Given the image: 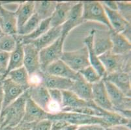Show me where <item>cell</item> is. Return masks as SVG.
Returning <instances> with one entry per match:
<instances>
[{
	"mask_svg": "<svg viewBox=\"0 0 131 130\" xmlns=\"http://www.w3.org/2000/svg\"><path fill=\"white\" fill-rule=\"evenodd\" d=\"M130 54L121 55L114 54L109 51L99 56L105 70L106 76L117 72L130 73Z\"/></svg>",
	"mask_w": 131,
	"mask_h": 130,
	"instance_id": "3",
	"label": "cell"
},
{
	"mask_svg": "<svg viewBox=\"0 0 131 130\" xmlns=\"http://www.w3.org/2000/svg\"><path fill=\"white\" fill-rule=\"evenodd\" d=\"M61 60L76 72H79L90 65L88 50L85 46L74 51L63 52Z\"/></svg>",
	"mask_w": 131,
	"mask_h": 130,
	"instance_id": "7",
	"label": "cell"
},
{
	"mask_svg": "<svg viewBox=\"0 0 131 130\" xmlns=\"http://www.w3.org/2000/svg\"><path fill=\"white\" fill-rule=\"evenodd\" d=\"M3 89V101L2 110L5 109L8 105L15 102L20 96L26 91L24 88L11 81L9 78L5 77L2 81Z\"/></svg>",
	"mask_w": 131,
	"mask_h": 130,
	"instance_id": "9",
	"label": "cell"
},
{
	"mask_svg": "<svg viewBox=\"0 0 131 130\" xmlns=\"http://www.w3.org/2000/svg\"><path fill=\"white\" fill-rule=\"evenodd\" d=\"M93 46L95 52L99 56L107 52L111 51L112 42L110 30H95L94 32Z\"/></svg>",
	"mask_w": 131,
	"mask_h": 130,
	"instance_id": "19",
	"label": "cell"
},
{
	"mask_svg": "<svg viewBox=\"0 0 131 130\" xmlns=\"http://www.w3.org/2000/svg\"><path fill=\"white\" fill-rule=\"evenodd\" d=\"M32 124H27L21 122L17 126L6 129L5 130H31Z\"/></svg>",
	"mask_w": 131,
	"mask_h": 130,
	"instance_id": "37",
	"label": "cell"
},
{
	"mask_svg": "<svg viewBox=\"0 0 131 130\" xmlns=\"http://www.w3.org/2000/svg\"><path fill=\"white\" fill-rule=\"evenodd\" d=\"M24 66L29 76L40 71L39 50L31 43L23 44Z\"/></svg>",
	"mask_w": 131,
	"mask_h": 130,
	"instance_id": "8",
	"label": "cell"
},
{
	"mask_svg": "<svg viewBox=\"0 0 131 130\" xmlns=\"http://www.w3.org/2000/svg\"><path fill=\"white\" fill-rule=\"evenodd\" d=\"M84 22L82 18V2H77L72 7L65 23L61 26L62 37L66 39L70 32Z\"/></svg>",
	"mask_w": 131,
	"mask_h": 130,
	"instance_id": "12",
	"label": "cell"
},
{
	"mask_svg": "<svg viewBox=\"0 0 131 130\" xmlns=\"http://www.w3.org/2000/svg\"><path fill=\"white\" fill-rule=\"evenodd\" d=\"M6 72H7V70L0 66V75L3 76L5 77V75H6Z\"/></svg>",
	"mask_w": 131,
	"mask_h": 130,
	"instance_id": "44",
	"label": "cell"
},
{
	"mask_svg": "<svg viewBox=\"0 0 131 130\" xmlns=\"http://www.w3.org/2000/svg\"><path fill=\"white\" fill-rule=\"evenodd\" d=\"M124 37L127 40L131 42V23L128 24L126 27V28L123 30V31L121 33Z\"/></svg>",
	"mask_w": 131,
	"mask_h": 130,
	"instance_id": "41",
	"label": "cell"
},
{
	"mask_svg": "<svg viewBox=\"0 0 131 130\" xmlns=\"http://www.w3.org/2000/svg\"><path fill=\"white\" fill-rule=\"evenodd\" d=\"M65 40V38L61 37L53 44L39 51V61L41 71L44 72L50 64L61 59L63 53Z\"/></svg>",
	"mask_w": 131,
	"mask_h": 130,
	"instance_id": "6",
	"label": "cell"
},
{
	"mask_svg": "<svg viewBox=\"0 0 131 130\" xmlns=\"http://www.w3.org/2000/svg\"><path fill=\"white\" fill-rule=\"evenodd\" d=\"M5 79L4 76H2V75H0V82L2 81H3V79Z\"/></svg>",
	"mask_w": 131,
	"mask_h": 130,
	"instance_id": "46",
	"label": "cell"
},
{
	"mask_svg": "<svg viewBox=\"0 0 131 130\" xmlns=\"http://www.w3.org/2000/svg\"><path fill=\"white\" fill-rule=\"evenodd\" d=\"M1 126H2V121H1V120H0V130H2V127H1Z\"/></svg>",
	"mask_w": 131,
	"mask_h": 130,
	"instance_id": "47",
	"label": "cell"
},
{
	"mask_svg": "<svg viewBox=\"0 0 131 130\" xmlns=\"http://www.w3.org/2000/svg\"><path fill=\"white\" fill-rule=\"evenodd\" d=\"M78 126H74V125L72 124H68L67 126H65L64 127H63L62 129H61L60 130H77L78 128Z\"/></svg>",
	"mask_w": 131,
	"mask_h": 130,
	"instance_id": "43",
	"label": "cell"
},
{
	"mask_svg": "<svg viewBox=\"0 0 131 130\" xmlns=\"http://www.w3.org/2000/svg\"><path fill=\"white\" fill-rule=\"evenodd\" d=\"M92 100L93 102L101 109L110 112H114L108 93L106 90L103 79L92 85Z\"/></svg>",
	"mask_w": 131,
	"mask_h": 130,
	"instance_id": "10",
	"label": "cell"
},
{
	"mask_svg": "<svg viewBox=\"0 0 131 130\" xmlns=\"http://www.w3.org/2000/svg\"><path fill=\"white\" fill-rule=\"evenodd\" d=\"M108 97L114 107V112L127 119L130 120L131 98L125 96L114 85L102 79Z\"/></svg>",
	"mask_w": 131,
	"mask_h": 130,
	"instance_id": "2",
	"label": "cell"
},
{
	"mask_svg": "<svg viewBox=\"0 0 131 130\" xmlns=\"http://www.w3.org/2000/svg\"><path fill=\"white\" fill-rule=\"evenodd\" d=\"M94 32H95V29H92L89 33V35L84 39V42L88 50L89 64L93 68L95 69V70L98 72L102 78H104L106 76L105 70L102 66L101 61L99 60V56H97V55L95 52L93 46Z\"/></svg>",
	"mask_w": 131,
	"mask_h": 130,
	"instance_id": "20",
	"label": "cell"
},
{
	"mask_svg": "<svg viewBox=\"0 0 131 130\" xmlns=\"http://www.w3.org/2000/svg\"><path fill=\"white\" fill-rule=\"evenodd\" d=\"M3 31H2V27H1V25H0V37L2 35H3Z\"/></svg>",
	"mask_w": 131,
	"mask_h": 130,
	"instance_id": "45",
	"label": "cell"
},
{
	"mask_svg": "<svg viewBox=\"0 0 131 130\" xmlns=\"http://www.w3.org/2000/svg\"><path fill=\"white\" fill-rule=\"evenodd\" d=\"M44 72L52 76L69 79L72 81L77 80L80 76L78 72H76L72 70L61 59L50 64Z\"/></svg>",
	"mask_w": 131,
	"mask_h": 130,
	"instance_id": "16",
	"label": "cell"
},
{
	"mask_svg": "<svg viewBox=\"0 0 131 130\" xmlns=\"http://www.w3.org/2000/svg\"><path fill=\"white\" fill-rule=\"evenodd\" d=\"M34 1L22 2L15 12L17 20L18 30L25 24L34 14Z\"/></svg>",
	"mask_w": 131,
	"mask_h": 130,
	"instance_id": "24",
	"label": "cell"
},
{
	"mask_svg": "<svg viewBox=\"0 0 131 130\" xmlns=\"http://www.w3.org/2000/svg\"><path fill=\"white\" fill-rule=\"evenodd\" d=\"M104 130H130V126L128 125H116L104 129Z\"/></svg>",
	"mask_w": 131,
	"mask_h": 130,
	"instance_id": "40",
	"label": "cell"
},
{
	"mask_svg": "<svg viewBox=\"0 0 131 130\" xmlns=\"http://www.w3.org/2000/svg\"><path fill=\"white\" fill-rule=\"evenodd\" d=\"M50 113L37 105L27 94L25 106V113L22 122L27 124L35 123L40 120L48 119Z\"/></svg>",
	"mask_w": 131,
	"mask_h": 130,
	"instance_id": "11",
	"label": "cell"
},
{
	"mask_svg": "<svg viewBox=\"0 0 131 130\" xmlns=\"http://www.w3.org/2000/svg\"><path fill=\"white\" fill-rule=\"evenodd\" d=\"M77 130H104V127L100 125H84L78 126Z\"/></svg>",
	"mask_w": 131,
	"mask_h": 130,
	"instance_id": "38",
	"label": "cell"
},
{
	"mask_svg": "<svg viewBox=\"0 0 131 130\" xmlns=\"http://www.w3.org/2000/svg\"><path fill=\"white\" fill-rule=\"evenodd\" d=\"M22 66H24V46L22 43L17 40L16 48L10 53L6 74L11 70L19 68Z\"/></svg>",
	"mask_w": 131,
	"mask_h": 130,
	"instance_id": "29",
	"label": "cell"
},
{
	"mask_svg": "<svg viewBox=\"0 0 131 130\" xmlns=\"http://www.w3.org/2000/svg\"><path fill=\"white\" fill-rule=\"evenodd\" d=\"M48 119L53 120H63L70 124L77 126L84 125H100L105 128L104 120L102 117L90 116L87 114L71 112L61 111L56 114H50Z\"/></svg>",
	"mask_w": 131,
	"mask_h": 130,
	"instance_id": "5",
	"label": "cell"
},
{
	"mask_svg": "<svg viewBox=\"0 0 131 130\" xmlns=\"http://www.w3.org/2000/svg\"><path fill=\"white\" fill-rule=\"evenodd\" d=\"M104 9L112 30L116 33H121L126 27L131 23L126 21L117 12V10H110L105 7H104Z\"/></svg>",
	"mask_w": 131,
	"mask_h": 130,
	"instance_id": "26",
	"label": "cell"
},
{
	"mask_svg": "<svg viewBox=\"0 0 131 130\" xmlns=\"http://www.w3.org/2000/svg\"><path fill=\"white\" fill-rule=\"evenodd\" d=\"M50 96L52 101L59 103L61 105L62 91L58 89H48Z\"/></svg>",
	"mask_w": 131,
	"mask_h": 130,
	"instance_id": "35",
	"label": "cell"
},
{
	"mask_svg": "<svg viewBox=\"0 0 131 130\" xmlns=\"http://www.w3.org/2000/svg\"><path fill=\"white\" fill-rule=\"evenodd\" d=\"M77 2H57L55 10L50 17L51 27L61 26L65 23L72 9Z\"/></svg>",
	"mask_w": 131,
	"mask_h": 130,
	"instance_id": "14",
	"label": "cell"
},
{
	"mask_svg": "<svg viewBox=\"0 0 131 130\" xmlns=\"http://www.w3.org/2000/svg\"><path fill=\"white\" fill-rule=\"evenodd\" d=\"M112 42V49L110 52L114 54L125 55L131 53V42L124 37L121 33L110 31Z\"/></svg>",
	"mask_w": 131,
	"mask_h": 130,
	"instance_id": "21",
	"label": "cell"
},
{
	"mask_svg": "<svg viewBox=\"0 0 131 130\" xmlns=\"http://www.w3.org/2000/svg\"><path fill=\"white\" fill-rule=\"evenodd\" d=\"M42 21V20L34 13L33 16L25 23V24L18 30L17 34L20 36H26L30 34L39 26Z\"/></svg>",
	"mask_w": 131,
	"mask_h": 130,
	"instance_id": "30",
	"label": "cell"
},
{
	"mask_svg": "<svg viewBox=\"0 0 131 130\" xmlns=\"http://www.w3.org/2000/svg\"><path fill=\"white\" fill-rule=\"evenodd\" d=\"M5 77L9 78L14 83L24 88L26 90L30 87L29 75L24 66L10 71L6 74Z\"/></svg>",
	"mask_w": 131,
	"mask_h": 130,
	"instance_id": "27",
	"label": "cell"
},
{
	"mask_svg": "<svg viewBox=\"0 0 131 130\" xmlns=\"http://www.w3.org/2000/svg\"><path fill=\"white\" fill-rule=\"evenodd\" d=\"M10 57V53L0 51V66L7 70Z\"/></svg>",
	"mask_w": 131,
	"mask_h": 130,
	"instance_id": "36",
	"label": "cell"
},
{
	"mask_svg": "<svg viewBox=\"0 0 131 130\" xmlns=\"http://www.w3.org/2000/svg\"><path fill=\"white\" fill-rule=\"evenodd\" d=\"M61 36V26L50 27L45 33L41 35L39 39L32 42L33 44L38 50H40L50 46L56 41Z\"/></svg>",
	"mask_w": 131,
	"mask_h": 130,
	"instance_id": "22",
	"label": "cell"
},
{
	"mask_svg": "<svg viewBox=\"0 0 131 130\" xmlns=\"http://www.w3.org/2000/svg\"><path fill=\"white\" fill-rule=\"evenodd\" d=\"M27 90L15 102L10 103L5 109L2 111L0 120L2 121V130L13 127L21 123L25 113Z\"/></svg>",
	"mask_w": 131,
	"mask_h": 130,
	"instance_id": "1",
	"label": "cell"
},
{
	"mask_svg": "<svg viewBox=\"0 0 131 130\" xmlns=\"http://www.w3.org/2000/svg\"><path fill=\"white\" fill-rule=\"evenodd\" d=\"M41 85L48 89H58L60 90H70L73 81L58 76L48 74L41 71Z\"/></svg>",
	"mask_w": 131,
	"mask_h": 130,
	"instance_id": "17",
	"label": "cell"
},
{
	"mask_svg": "<svg viewBox=\"0 0 131 130\" xmlns=\"http://www.w3.org/2000/svg\"><path fill=\"white\" fill-rule=\"evenodd\" d=\"M117 12L127 21H131V3L130 2H119L116 1Z\"/></svg>",
	"mask_w": 131,
	"mask_h": 130,
	"instance_id": "33",
	"label": "cell"
},
{
	"mask_svg": "<svg viewBox=\"0 0 131 130\" xmlns=\"http://www.w3.org/2000/svg\"><path fill=\"white\" fill-rule=\"evenodd\" d=\"M50 27V18L42 20L39 26L30 34L26 36H20L17 34L16 36V40L22 43V44L31 43L46 33Z\"/></svg>",
	"mask_w": 131,
	"mask_h": 130,
	"instance_id": "25",
	"label": "cell"
},
{
	"mask_svg": "<svg viewBox=\"0 0 131 130\" xmlns=\"http://www.w3.org/2000/svg\"><path fill=\"white\" fill-rule=\"evenodd\" d=\"M70 90L85 101L92 100V85L85 81L81 75L77 80L73 81Z\"/></svg>",
	"mask_w": 131,
	"mask_h": 130,
	"instance_id": "23",
	"label": "cell"
},
{
	"mask_svg": "<svg viewBox=\"0 0 131 130\" xmlns=\"http://www.w3.org/2000/svg\"><path fill=\"white\" fill-rule=\"evenodd\" d=\"M112 83L128 97L131 96L130 73L125 72H117L106 75L104 78Z\"/></svg>",
	"mask_w": 131,
	"mask_h": 130,
	"instance_id": "15",
	"label": "cell"
},
{
	"mask_svg": "<svg viewBox=\"0 0 131 130\" xmlns=\"http://www.w3.org/2000/svg\"><path fill=\"white\" fill-rule=\"evenodd\" d=\"M78 73L82 76L85 81L91 85H93L102 79L99 73L91 65L87 66L85 68L80 71Z\"/></svg>",
	"mask_w": 131,
	"mask_h": 130,
	"instance_id": "32",
	"label": "cell"
},
{
	"mask_svg": "<svg viewBox=\"0 0 131 130\" xmlns=\"http://www.w3.org/2000/svg\"><path fill=\"white\" fill-rule=\"evenodd\" d=\"M0 25L4 34L17 35V20L15 12L0 7Z\"/></svg>",
	"mask_w": 131,
	"mask_h": 130,
	"instance_id": "18",
	"label": "cell"
},
{
	"mask_svg": "<svg viewBox=\"0 0 131 130\" xmlns=\"http://www.w3.org/2000/svg\"><path fill=\"white\" fill-rule=\"evenodd\" d=\"M0 7H1V2H0Z\"/></svg>",
	"mask_w": 131,
	"mask_h": 130,
	"instance_id": "48",
	"label": "cell"
},
{
	"mask_svg": "<svg viewBox=\"0 0 131 130\" xmlns=\"http://www.w3.org/2000/svg\"><path fill=\"white\" fill-rule=\"evenodd\" d=\"M52 120L45 119L32 124L31 130H51Z\"/></svg>",
	"mask_w": 131,
	"mask_h": 130,
	"instance_id": "34",
	"label": "cell"
},
{
	"mask_svg": "<svg viewBox=\"0 0 131 130\" xmlns=\"http://www.w3.org/2000/svg\"><path fill=\"white\" fill-rule=\"evenodd\" d=\"M34 13L42 20L50 18L55 10L56 1H34Z\"/></svg>",
	"mask_w": 131,
	"mask_h": 130,
	"instance_id": "28",
	"label": "cell"
},
{
	"mask_svg": "<svg viewBox=\"0 0 131 130\" xmlns=\"http://www.w3.org/2000/svg\"><path fill=\"white\" fill-rule=\"evenodd\" d=\"M101 2L102 5L108 9L113 10H117L116 1H102Z\"/></svg>",
	"mask_w": 131,
	"mask_h": 130,
	"instance_id": "39",
	"label": "cell"
},
{
	"mask_svg": "<svg viewBox=\"0 0 131 130\" xmlns=\"http://www.w3.org/2000/svg\"><path fill=\"white\" fill-rule=\"evenodd\" d=\"M3 89H2V81L0 82V114L2 110V106H3Z\"/></svg>",
	"mask_w": 131,
	"mask_h": 130,
	"instance_id": "42",
	"label": "cell"
},
{
	"mask_svg": "<svg viewBox=\"0 0 131 130\" xmlns=\"http://www.w3.org/2000/svg\"><path fill=\"white\" fill-rule=\"evenodd\" d=\"M29 97L39 107L48 113L51 98L48 90L42 85L30 86L27 90Z\"/></svg>",
	"mask_w": 131,
	"mask_h": 130,
	"instance_id": "13",
	"label": "cell"
},
{
	"mask_svg": "<svg viewBox=\"0 0 131 130\" xmlns=\"http://www.w3.org/2000/svg\"><path fill=\"white\" fill-rule=\"evenodd\" d=\"M16 35L3 34L0 37V51L10 53L15 50L17 44Z\"/></svg>",
	"mask_w": 131,
	"mask_h": 130,
	"instance_id": "31",
	"label": "cell"
},
{
	"mask_svg": "<svg viewBox=\"0 0 131 130\" xmlns=\"http://www.w3.org/2000/svg\"><path fill=\"white\" fill-rule=\"evenodd\" d=\"M82 2V18L84 21H96L112 30L107 18L104 7L100 1H84Z\"/></svg>",
	"mask_w": 131,
	"mask_h": 130,
	"instance_id": "4",
	"label": "cell"
}]
</instances>
